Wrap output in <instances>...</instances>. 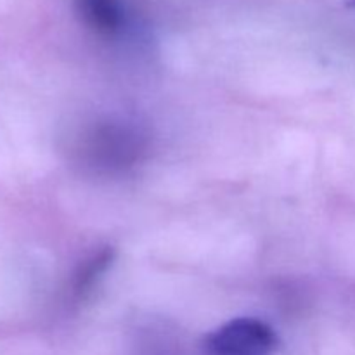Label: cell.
Here are the masks:
<instances>
[{
	"mask_svg": "<svg viewBox=\"0 0 355 355\" xmlns=\"http://www.w3.org/2000/svg\"><path fill=\"white\" fill-rule=\"evenodd\" d=\"M349 6H350V7H355V0H350Z\"/></svg>",
	"mask_w": 355,
	"mask_h": 355,
	"instance_id": "5b68a950",
	"label": "cell"
},
{
	"mask_svg": "<svg viewBox=\"0 0 355 355\" xmlns=\"http://www.w3.org/2000/svg\"><path fill=\"white\" fill-rule=\"evenodd\" d=\"M203 345L208 355H272L277 335L260 319L238 318L211 331Z\"/></svg>",
	"mask_w": 355,
	"mask_h": 355,
	"instance_id": "6da1fadb",
	"label": "cell"
},
{
	"mask_svg": "<svg viewBox=\"0 0 355 355\" xmlns=\"http://www.w3.org/2000/svg\"><path fill=\"white\" fill-rule=\"evenodd\" d=\"M80 14L90 28L111 37L125 26V7L121 0H76Z\"/></svg>",
	"mask_w": 355,
	"mask_h": 355,
	"instance_id": "3957f363",
	"label": "cell"
},
{
	"mask_svg": "<svg viewBox=\"0 0 355 355\" xmlns=\"http://www.w3.org/2000/svg\"><path fill=\"white\" fill-rule=\"evenodd\" d=\"M113 250L106 248L103 252H99L97 255H94L89 262L83 263L80 267L78 274L75 276V283H73V288H75V293L78 297H83L87 291H90V288L96 284V281L106 272L107 267L113 262Z\"/></svg>",
	"mask_w": 355,
	"mask_h": 355,
	"instance_id": "277c9868",
	"label": "cell"
},
{
	"mask_svg": "<svg viewBox=\"0 0 355 355\" xmlns=\"http://www.w3.org/2000/svg\"><path fill=\"white\" fill-rule=\"evenodd\" d=\"M90 151L106 166L128 165L139 155V135L125 127H104L94 135Z\"/></svg>",
	"mask_w": 355,
	"mask_h": 355,
	"instance_id": "7a4b0ae2",
	"label": "cell"
}]
</instances>
